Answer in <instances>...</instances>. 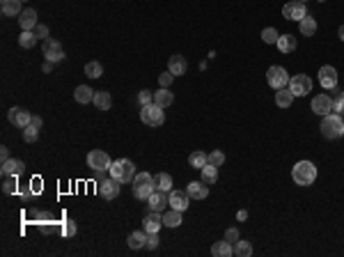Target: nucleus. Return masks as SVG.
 Segmentation results:
<instances>
[{
  "label": "nucleus",
  "mask_w": 344,
  "mask_h": 257,
  "mask_svg": "<svg viewBox=\"0 0 344 257\" xmlns=\"http://www.w3.org/2000/svg\"><path fill=\"white\" fill-rule=\"evenodd\" d=\"M51 65H53V62H48V60H46V62H44V67H42V72L48 74V72H51Z\"/></svg>",
  "instance_id": "obj_52"
},
{
  "label": "nucleus",
  "mask_w": 344,
  "mask_h": 257,
  "mask_svg": "<svg viewBox=\"0 0 344 257\" xmlns=\"http://www.w3.org/2000/svg\"><path fill=\"white\" fill-rule=\"evenodd\" d=\"M186 191H188V195L193 197V200H204V197L209 195V184H204V181H190L188 186H186Z\"/></svg>",
  "instance_id": "obj_19"
},
{
  "label": "nucleus",
  "mask_w": 344,
  "mask_h": 257,
  "mask_svg": "<svg viewBox=\"0 0 344 257\" xmlns=\"http://www.w3.org/2000/svg\"><path fill=\"white\" fill-rule=\"evenodd\" d=\"M291 179L298 186H310L317 179V166L312 161H298L291 168Z\"/></svg>",
  "instance_id": "obj_1"
},
{
  "label": "nucleus",
  "mask_w": 344,
  "mask_h": 257,
  "mask_svg": "<svg viewBox=\"0 0 344 257\" xmlns=\"http://www.w3.org/2000/svg\"><path fill=\"white\" fill-rule=\"evenodd\" d=\"M200 172H202V181H204V184H216V181H218V168L211 166V163H207Z\"/></svg>",
  "instance_id": "obj_31"
},
{
  "label": "nucleus",
  "mask_w": 344,
  "mask_h": 257,
  "mask_svg": "<svg viewBox=\"0 0 344 257\" xmlns=\"http://www.w3.org/2000/svg\"><path fill=\"white\" fill-rule=\"evenodd\" d=\"M21 2H23V0H21Z\"/></svg>",
  "instance_id": "obj_56"
},
{
  "label": "nucleus",
  "mask_w": 344,
  "mask_h": 257,
  "mask_svg": "<svg viewBox=\"0 0 344 257\" xmlns=\"http://www.w3.org/2000/svg\"><path fill=\"white\" fill-rule=\"evenodd\" d=\"M18 25H21V30H32L37 25V12L35 9H23V12L18 14Z\"/></svg>",
  "instance_id": "obj_21"
},
{
  "label": "nucleus",
  "mask_w": 344,
  "mask_h": 257,
  "mask_svg": "<svg viewBox=\"0 0 344 257\" xmlns=\"http://www.w3.org/2000/svg\"><path fill=\"white\" fill-rule=\"evenodd\" d=\"M37 44V37L32 30H23L21 35H18V46L21 48H32Z\"/></svg>",
  "instance_id": "obj_34"
},
{
  "label": "nucleus",
  "mask_w": 344,
  "mask_h": 257,
  "mask_svg": "<svg viewBox=\"0 0 344 257\" xmlns=\"http://www.w3.org/2000/svg\"><path fill=\"white\" fill-rule=\"evenodd\" d=\"M2 2H5V0H2Z\"/></svg>",
  "instance_id": "obj_57"
},
{
  "label": "nucleus",
  "mask_w": 344,
  "mask_h": 257,
  "mask_svg": "<svg viewBox=\"0 0 344 257\" xmlns=\"http://www.w3.org/2000/svg\"><path fill=\"white\" fill-rule=\"evenodd\" d=\"M172 81H174V74H172V72H166V74H161V76H159V85H161V87H170Z\"/></svg>",
  "instance_id": "obj_44"
},
{
  "label": "nucleus",
  "mask_w": 344,
  "mask_h": 257,
  "mask_svg": "<svg viewBox=\"0 0 344 257\" xmlns=\"http://www.w3.org/2000/svg\"><path fill=\"white\" fill-rule=\"evenodd\" d=\"M154 103L161 108H168L174 103V94L168 87H159V92H154Z\"/></svg>",
  "instance_id": "obj_25"
},
{
  "label": "nucleus",
  "mask_w": 344,
  "mask_h": 257,
  "mask_svg": "<svg viewBox=\"0 0 344 257\" xmlns=\"http://www.w3.org/2000/svg\"><path fill=\"white\" fill-rule=\"evenodd\" d=\"M154 184H156V191H163V193H170L172 191V177L168 172L154 174Z\"/></svg>",
  "instance_id": "obj_29"
},
{
  "label": "nucleus",
  "mask_w": 344,
  "mask_h": 257,
  "mask_svg": "<svg viewBox=\"0 0 344 257\" xmlns=\"http://www.w3.org/2000/svg\"><path fill=\"white\" fill-rule=\"evenodd\" d=\"M32 32H35V37L37 39H48V25H44V23H37L35 28H32Z\"/></svg>",
  "instance_id": "obj_42"
},
{
  "label": "nucleus",
  "mask_w": 344,
  "mask_h": 257,
  "mask_svg": "<svg viewBox=\"0 0 344 257\" xmlns=\"http://www.w3.org/2000/svg\"><path fill=\"white\" fill-rule=\"evenodd\" d=\"M305 5L303 2H296V0H291V2H287L285 7H282V16L287 18V21H301L303 16H305Z\"/></svg>",
  "instance_id": "obj_15"
},
{
  "label": "nucleus",
  "mask_w": 344,
  "mask_h": 257,
  "mask_svg": "<svg viewBox=\"0 0 344 257\" xmlns=\"http://www.w3.org/2000/svg\"><path fill=\"white\" fill-rule=\"evenodd\" d=\"M207 163H211V166L220 168L223 163H225V154H223L220 150H214L211 154H207Z\"/></svg>",
  "instance_id": "obj_38"
},
{
  "label": "nucleus",
  "mask_w": 344,
  "mask_h": 257,
  "mask_svg": "<svg viewBox=\"0 0 344 257\" xmlns=\"http://www.w3.org/2000/svg\"><path fill=\"white\" fill-rule=\"evenodd\" d=\"M23 170H25V163L21 161V159H7V161H2V166H0V174H2V177H18Z\"/></svg>",
  "instance_id": "obj_14"
},
{
  "label": "nucleus",
  "mask_w": 344,
  "mask_h": 257,
  "mask_svg": "<svg viewBox=\"0 0 344 257\" xmlns=\"http://www.w3.org/2000/svg\"><path fill=\"white\" fill-rule=\"evenodd\" d=\"M119 184L122 181H117L115 177H106L103 181H99V195L106 200H115L119 195Z\"/></svg>",
  "instance_id": "obj_11"
},
{
  "label": "nucleus",
  "mask_w": 344,
  "mask_h": 257,
  "mask_svg": "<svg viewBox=\"0 0 344 257\" xmlns=\"http://www.w3.org/2000/svg\"><path fill=\"white\" fill-rule=\"evenodd\" d=\"M321 136L328 138V140H338V138L344 136V120L338 113L324 115V120H321Z\"/></svg>",
  "instance_id": "obj_2"
},
{
  "label": "nucleus",
  "mask_w": 344,
  "mask_h": 257,
  "mask_svg": "<svg viewBox=\"0 0 344 257\" xmlns=\"http://www.w3.org/2000/svg\"><path fill=\"white\" fill-rule=\"evenodd\" d=\"M319 83L324 90H335L338 87V72H335V67L331 65H324L319 69Z\"/></svg>",
  "instance_id": "obj_10"
},
{
  "label": "nucleus",
  "mask_w": 344,
  "mask_h": 257,
  "mask_svg": "<svg viewBox=\"0 0 344 257\" xmlns=\"http://www.w3.org/2000/svg\"><path fill=\"white\" fill-rule=\"evenodd\" d=\"M85 74H87L89 78H101V74H103V67H101V62L92 60L85 65Z\"/></svg>",
  "instance_id": "obj_37"
},
{
  "label": "nucleus",
  "mask_w": 344,
  "mask_h": 257,
  "mask_svg": "<svg viewBox=\"0 0 344 257\" xmlns=\"http://www.w3.org/2000/svg\"><path fill=\"white\" fill-rule=\"evenodd\" d=\"M37 136H39V129H37V126L28 124V126L23 129V140H25V143H35Z\"/></svg>",
  "instance_id": "obj_40"
},
{
  "label": "nucleus",
  "mask_w": 344,
  "mask_h": 257,
  "mask_svg": "<svg viewBox=\"0 0 344 257\" xmlns=\"http://www.w3.org/2000/svg\"><path fill=\"white\" fill-rule=\"evenodd\" d=\"M87 166L92 168V170H110V166H113V161H110V156L106 154V152H101V150H92L87 154Z\"/></svg>",
  "instance_id": "obj_9"
},
{
  "label": "nucleus",
  "mask_w": 344,
  "mask_h": 257,
  "mask_svg": "<svg viewBox=\"0 0 344 257\" xmlns=\"http://www.w3.org/2000/svg\"><path fill=\"white\" fill-rule=\"evenodd\" d=\"M74 99H76L78 103H89L94 99V90L87 87V85H78L76 90H74Z\"/></svg>",
  "instance_id": "obj_27"
},
{
  "label": "nucleus",
  "mask_w": 344,
  "mask_h": 257,
  "mask_svg": "<svg viewBox=\"0 0 344 257\" xmlns=\"http://www.w3.org/2000/svg\"><path fill=\"white\" fill-rule=\"evenodd\" d=\"M278 30H275V28H264V30H261V39H264V42L266 44H278Z\"/></svg>",
  "instance_id": "obj_39"
},
{
  "label": "nucleus",
  "mask_w": 344,
  "mask_h": 257,
  "mask_svg": "<svg viewBox=\"0 0 344 257\" xmlns=\"http://www.w3.org/2000/svg\"><path fill=\"white\" fill-rule=\"evenodd\" d=\"M211 255L214 257H232L234 255V246H232L227 239L216 241V244L211 246Z\"/></svg>",
  "instance_id": "obj_23"
},
{
  "label": "nucleus",
  "mask_w": 344,
  "mask_h": 257,
  "mask_svg": "<svg viewBox=\"0 0 344 257\" xmlns=\"http://www.w3.org/2000/svg\"><path fill=\"white\" fill-rule=\"evenodd\" d=\"M312 110H315L317 115H328L333 110V99L328 94H317L315 99H312Z\"/></svg>",
  "instance_id": "obj_16"
},
{
  "label": "nucleus",
  "mask_w": 344,
  "mask_h": 257,
  "mask_svg": "<svg viewBox=\"0 0 344 257\" xmlns=\"http://www.w3.org/2000/svg\"><path fill=\"white\" fill-rule=\"evenodd\" d=\"M225 239L230 241V244H237V241H239V230H234V227H230V230H227V232H225Z\"/></svg>",
  "instance_id": "obj_48"
},
{
  "label": "nucleus",
  "mask_w": 344,
  "mask_h": 257,
  "mask_svg": "<svg viewBox=\"0 0 344 257\" xmlns=\"http://www.w3.org/2000/svg\"><path fill=\"white\" fill-rule=\"evenodd\" d=\"M188 166L190 168H204L207 166V154H204V152H193V154L188 156Z\"/></svg>",
  "instance_id": "obj_36"
},
{
  "label": "nucleus",
  "mask_w": 344,
  "mask_h": 257,
  "mask_svg": "<svg viewBox=\"0 0 344 257\" xmlns=\"http://www.w3.org/2000/svg\"><path fill=\"white\" fill-rule=\"evenodd\" d=\"M163 225L166 227H177L181 225V211L179 209H170L163 214Z\"/></svg>",
  "instance_id": "obj_32"
},
{
  "label": "nucleus",
  "mask_w": 344,
  "mask_h": 257,
  "mask_svg": "<svg viewBox=\"0 0 344 257\" xmlns=\"http://www.w3.org/2000/svg\"><path fill=\"white\" fill-rule=\"evenodd\" d=\"M140 120H143V124H147V126H161L166 122V113H163V108L156 106V103H147V106H143V110H140Z\"/></svg>",
  "instance_id": "obj_5"
},
{
  "label": "nucleus",
  "mask_w": 344,
  "mask_h": 257,
  "mask_svg": "<svg viewBox=\"0 0 344 257\" xmlns=\"http://www.w3.org/2000/svg\"><path fill=\"white\" fill-rule=\"evenodd\" d=\"M16 177H5V181H2V193L5 195H12V193H16Z\"/></svg>",
  "instance_id": "obj_41"
},
{
  "label": "nucleus",
  "mask_w": 344,
  "mask_h": 257,
  "mask_svg": "<svg viewBox=\"0 0 344 257\" xmlns=\"http://www.w3.org/2000/svg\"><path fill=\"white\" fill-rule=\"evenodd\" d=\"M266 81L268 85H271L273 90H282V87H287L289 85V74H287L285 67H271L266 72Z\"/></svg>",
  "instance_id": "obj_6"
},
{
  "label": "nucleus",
  "mask_w": 344,
  "mask_h": 257,
  "mask_svg": "<svg viewBox=\"0 0 344 257\" xmlns=\"http://www.w3.org/2000/svg\"><path fill=\"white\" fill-rule=\"evenodd\" d=\"M289 90L294 96H305L310 90H312V81L305 74H296V76L289 78Z\"/></svg>",
  "instance_id": "obj_8"
},
{
  "label": "nucleus",
  "mask_w": 344,
  "mask_h": 257,
  "mask_svg": "<svg viewBox=\"0 0 344 257\" xmlns=\"http://www.w3.org/2000/svg\"><path fill=\"white\" fill-rule=\"evenodd\" d=\"M92 103H94L99 110H110V106H113V96H110V92H106V90L94 92V99H92Z\"/></svg>",
  "instance_id": "obj_26"
},
{
  "label": "nucleus",
  "mask_w": 344,
  "mask_h": 257,
  "mask_svg": "<svg viewBox=\"0 0 344 257\" xmlns=\"http://www.w3.org/2000/svg\"><path fill=\"white\" fill-rule=\"evenodd\" d=\"M333 110H335V113H344V92H340L338 99L333 101Z\"/></svg>",
  "instance_id": "obj_47"
},
{
  "label": "nucleus",
  "mask_w": 344,
  "mask_h": 257,
  "mask_svg": "<svg viewBox=\"0 0 344 257\" xmlns=\"http://www.w3.org/2000/svg\"><path fill=\"white\" fill-rule=\"evenodd\" d=\"M275 46H278L280 53H291V51H296L298 42H296V37H294V35H280Z\"/></svg>",
  "instance_id": "obj_24"
},
{
  "label": "nucleus",
  "mask_w": 344,
  "mask_h": 257,
  "mask_svg": "<svg viewBox=\"0 0 344 257\" xmlns=\"http://www.w3.org/2000/svg\"><path fill=\"white\" fill-rule=\"evenodd\" d=\"M168 200H170L172 209H179V211H186L188 209V204H190L188 191H174V188H172V191L168 193Z\"/></svg>",
  "instance_id": "obj_13"
},
{
  "label": "nucleus",
  "mask_w": 344,
  "mask_h": 257,
  "mask_svg": "<svg viewBox=\"0 0 344 257\" xmlns=\"http://www.w3.org/2000/svg\"><path fill=\"white\" fill-rule=\"evenodd\" d=\"M126 246H129L131 251H140V248H145V246H147V232H140V230H138V232H131L129 234V239H126Z\"/></svg>",
  "instance_id": "obj_22"
},
{
  "label": "nucleus",
  "mask_w": 344,
  "mask_h": 257,
  "mask_svg": "<svg viewBox=\"0 0 344 257\" xmlns=\"http://www.w3.org/2000/svg\"><path fill=\"white\" fill-rule=\"evenodd\" d=\"M108 172H110V177L122 181V184H131L133 177H136V166H133V161H129V159H119V161H115L113 166H110Z\"/></svg>",
  "instance_id": "obj_4"
},
{
  "label": "nucleus",
  "mask_w": 344,
  "mask_h": 257,
  "mask_svg": "<svg viewBox=\"0 0 344 257\" xmlns=\"http://www.w3.org/2000/svg\"><path fill=\"white\" fill-rule=\"evenodd\" d=\"M145 248H149V251H156L159 248V237H156V232H147V246Z\"/></svg>",
  "instance_id": "obj_46"
},
{
  "label": "nucleus",
  "mask_w": 344,
  "mask_h": 257,
  "mask_svg": "<svg viewBox=\"0 0 344 257\" xmlns=\"http://www.w3.org/2000/svg\"><path fill=\"white\" fill-rule=\"evenodd\" d=\"M9 159V150L7 147H0V161H7Z\"/></svg>",
  "instance_id": "obj_50"
},
{
  "label": "nucleus",
  "mask_w": 344,
  "mask_h": 257,
  "mask_svg": "<svg viewBox=\"0 0 344 257\" xmlns=\"http://www.w3.org/2000/svg\"><path fill=\"white\" fill-rule=\"evenodd\" d=\"M131 186H133V195L138 197V200H149V195L156 191V184H154V174L149 172H140L133 177V181H131Z\"/></svg>",
  "instance_id": "obj_3"
},
{
  "label": "nucleus",
  "mask_w": 344,
  "mask_h": 257,
  "mask_svg": "<svg viewBox=\"0 0 344 257\" xmlns=\"http://www.w3.org/2000/svg\"><path fill=\"white\" fill-rule=\"evenodd\" d=\"M338 35H340V39L344 42V25H340V30H338Z\"/></svg>",
  "instance_id": "obj_53"
},
{
  "label": "nucleus",
  "mask_w": 344,
  "mask_h": 257,
  "mask_svg": "<svg viewBox=\"0 0 344 257\" xmlns=\"http://www.w3.org/2000/svg\"><path fill=\"white\" fill-rule=\"evenodd\" d=\"M147 204H149V209H152V211H161V214H163V209H166L168 204H170V200H168V193L154 191L152 195H149Z\"/></svg>",
  "instance_id": "obj_17"
},
{
  "label": "nucleus",
  "mask_w": 344,
  "mask_h": 257,
  "mask_svg": "<svg viewBox=\"0 0 344 257\" xmlns=\"http://www.w3.org/2000/svg\"><path fill=\"white\" fill-rule=\"evenodd\" d=\"M30 124H32V126H37V129H42V124H44V122H42V117H39V115H32V120H30Z\"/></svg>",
  "instance_id": "obj_49"
},
{
  "label": "nucleus",
  "mask_w": 344,
  "mask_h": 257,
  "mask_svg": "<svg viewBox=\"0 0 344 257\" xmlns=\"http://www.w3.org/2000/svg\"><path fill=\"white\" fill-rule=\"evenodd\" d=\"M138 101L143 103V106H147V103H154V92L143 90V92H140V94H138Z\"/></svg>",
  "instance_id": "obj_45"
},
{
  "label": "nucleus",
  "mask_w": 344,
  "mask_h": 257,
  "mask_svg": "<svg viewBox=\"0 0 344 257\" xmlns=\"http://www.w3.org/2000/svg\"><path fill=\"white\" fill-rule=\"evenodd\" d=\"M42 51H44V58H46L48 62H60L65 60V51H62V44L58 42V39H53V37H48V39H44L42 44Z\"/></svg>",
  "instance_id": "obj_7"
},
{
  "label": "nucleus",
  "mask_w": 344,
  "mask_h": 257,
  "mask_svg": "<svg viewBox=\"0 0 344 257\" xmlns=\"http://www.w3.org/2000/svg\"><path fill=\"white\" fill-rule=\"evenodd\" d=\"M234 255H237V257H250V255H253V244H250V241H241V239H239L237 244H234Z\"/></svg>",
  "instance_id": "obj_35"
},
{
  "label": "nucleus",
  "mask_w": 344,
  "mask_h": 257,
  "mask_svg": "<svg viewBox=\"0 0 344 257\" xmlns=\"http://www.w3.org/2000/svg\"><path fill=\"white\" fill-rule=\"evenodd\" d=\"M319 2H326V0H319Z\"/></svg>",
  "instance_id": "obj_55"
},
{
  "label": "nucleus",
  "mask_w": 344,
  "mask_h": 257,
  "mask_svg": "<svg viewBox=\"0 0 344 257\" xmlns=\"http://www.w3.org/2000/svg\"><path fill=\"white\" fill-rule=\"evenodd\" d=\"M74 234H76V223L74 221L62 223V237H74Z\"/></svg>",
  "instance_id": "obj_43"
},
{
  "label": "nucleus",
  "mask_w": 344,
  "mask_h": 257,
  "mask_svg": "<svg viewBox=\"0 0 344 257\" xmlns=\"http://www.w3.org/2000/svg\"><path fill=\"white\" fill-rule=\"evenodd\" d=\"M296 2H303V5H305V0H296Z\"/></svg>",
  "instance_id": "obj_54"
},
{
  "label": "nucleus",
  "mask_w": 344,
  "mask_h": 257,
  "mask_svg": "<svg viewBox=\"0 0 344 257\" xmlns=\"http://www.w3.org/2000/svg\"><path fill=\"white\" fill-rule=\"evenodd\" d=\"M161 225H163V214L149 209L147 218H145V232H159Z\"/></svg>",
  "instance_id": "obj_20"
},
{
  "label": "nucleus",
  "mask_w": 344,
  "mask_h": 257,
  "mask_svg": "<svg viewBox=\"0 0 344 257\" xmlns=\"http://www.w3.org/2000/svg\"><path fill=\"white\" fill-rule=\"evenodd\" d=\"M186 69H188V62H186L184 55H170V60H168V72H172L174 76H184Z\"/></svg>",
  "instance_id": "obj_18"
},
{
  "label": "nucleus",
  "mask_w": 344,
  "mask_h": 257,
  "mask_svg": "<svg viewBox=\"0 0 344 257\" xmlns=\"http://www.w3.org/2000/svg\"><path fill=\"white\" fill-rule=\"evenodd\" d=\"M7 120L12 122L14 126H21V129H25V126L30 124V120H32V115L25 110V108H18V106H14V108H9V113H7Z\"/></svg>",
  "instance_id": "obj_12"
},
{
  "label": "nucleus",
  "mask_w": 344,
  "mask_h": 257,
  "mask_svg": "<svg viewBox=\"0 0 344 257\" xmlns=\"http://www.w3.org/2000/svg\"><path fill=\"white\" fill-rule=\"evenodd\" d=\"M298 25H301V35H305V37H312L317 32V21L310 14H305V16L298 21Z\"/></svg>",
  "instance_id": "obj_30"
},
{
  "label": "nucleus",
  "mask_w": 344,
  "mask_h": 257,
  "mask_svg": "<svg viewBox=\"0 0 344 257\" xmlns=\"http://www.w3.org/2000/svg\"><path fill=\"white\" fill-rule=\"evenodd\" d=\"M294 99H296V96L291 94L289 87H282V90L275 92V103H278L280 108H289L291 103H294Z\"/></svg>",
  "instance_id": "obj_28"
},
{
  "label": "nucleus",
  "mask_w": 344,
  "mask_h": 257,
  "mask_svg": "<svg viewBox=\"0 0 344 257\" xmlns=\"http://www.w3.org/2000/svg\"><path fill=\"white\" fill-rule=\"evenodd\" d=\"M21 12H23L21 9V0H5L2 2V14L5 16H18Z\"/></svg>",
  "instance_id": "obj_33"
},
{
  "label": "nucleus",
  "mask_w": 344,
  "mask_h": 257,
  "mask_svg": "<svg viewBox=\"0 0 344 257\" xmlns=\"http://www.w3.org/2000/svg\"><path fill=\"white\" fill-rule=\"evenodd\" d=\"M237 218H239V221H246V218H248V211H246V209H241V211H239V214H237Z\"/></svg>",
  "instance_id": "obj_51"
}]
</instances>
